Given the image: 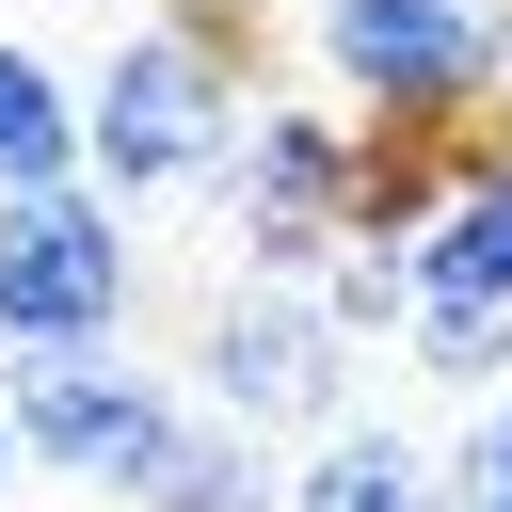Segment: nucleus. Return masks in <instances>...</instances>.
<instances>
[{
  "label": "nucleus",
  "mask_w": 512,
  "mask_h": 512,
  "mask_svg": "<svg viewBox=\"0 0 512 512\" xmlns=\"http://www.w3.org/2000/svg\"><path fill=\"white\" fill-rule=\"evenodd\" d=\"M128 512H288L272 496V464H256V432L240 416H176V448L144 464V496Z\"/></svg>",
  "instance_id": "obj_9"
},
{
  "label": "nucleus",
  "mask_w": 512,
  "mask_h": 512,
  "mask_svg": "<svg viewBox=\"0 0 512 512\" xmlns=\"http://www.w3.org/2000/svg\"><path fill=\"white\" fill-rule=\"evenodd\" d=\"M16 464H32V448H16V384H0V480H16Z\"/></svg>",
  "instance_id": "obj_12"
},
{
  "label": "nucleus",
  "mask_w": 512,
  "mask_h": 512,
  "mask_svg": "<svg viewBox=\"0 0 512 512\" xmlns=\"http://www.w3.org/2000/svg\"><path fill=\"white\" fill-rule=\"evenodd\" d=\"M288 512H448V464L352 416V432H320V448H304V480H288Z\"/></svg>",
  "instance_id": "obj_8"
},
{
  "label": "nucleus",
  "mask_w": 512,
  "mask_h": 512,
  "mask_svg": "<svg viewBox=\"0 0 512 512\" xmlns=\"http://www.w3.org/2000/svg\"><path fill=\"white\" fill-rule=\"evenodd\" d=\"M352 160H368V128H336V112H304V96H256V112L224 128V160H208L240 272H320V256L352 240Z\"/></svg>",
  "instance_id": "obj_3"
},
{
  "label": "nucleus",
  "mask_w": 512,
  "mask_h": 512,
  "mask_svg": "<svg viewBox=\"0 0 512 512\" xmlns=\"http://www.w3.org/2000/svg\"><path fill=\"white\" fill-rule=\"evenodd\" d=\"M448 512H512V400H480L448 432Z\"/></svg>",
  "instance_id": "obj_11"
},
{
  "label": "nucleus",
  "mask_w": 512,
  "mask_h": 512,
  "mask_svg": "<svg viewBox=\"0 0 512 512\" xmlns=\"http://www.w3.org/2000/svg\"><path fill=\"white\" fill-rule=\"evenodd\" d=\"M176 384H144L112 336L96 352H16V448L32 464H64V480H96V496H144V464L176 448Z\"/></svg>",
  "instance_id": "obj_7"
},
{
  "label": "nucleus",
  "mask_w": 512,
  "mask_h": 512,
  "mask_svg": "<svg viewBox=\"0 0 512 512\" xmlns=\"http://www.w3.org/2000/svg\"><path fill=\"white\" fill-rule=\"evenodd\" d=\"M416 352L448 368V384H496L512 368V128L496 144H464V176H448V208L416 224Z\"/></svg>",
  "instance_id": "obj_5"
},
{
  "label": "nucleus",
  "mask_w": 512,
  "mask_h": 512,
  "mask_svg": "<svg viewBox=\"0 0 512 512\" xmlns=\"http://www.w3.org/2000/svg\"><path fill=\"white\" fill-rule=\"evenodd\" d=\"M320 80L368 128H480L512 80V0H320Z\"/></svg>",
  "instance_id": "obj_2"
},
{
  "label": "nucleus",
  "mask_w": 512,
  "mask_h": 512,
  "mask_svg": "<svg viewBox=\"0 0 512 512\" xmlns=\"http://www.w3.org/2000/svg\"><path fill=\"white\" fill-rule=\"evenodd\" d=\"M80 176V96L48 48H0V192H64Z\"/></svg>",
  "instance_id": "obj_10"
},
{
  "label": "nucleus",
  "mask_w": 512,
  "mask_h": 512,
  "mask_svg": "<svg viewBox=\"0 0 512 512\" xmlns=\"http://www.w3.org/2000/svg\"><path fill=\"white\" fill-rule=\"evenodd\" d=\"M224 128H240V16H144L80 96V176L144 208V192H192Z\"/></svg>",
  "instance_id": "obj_1"
},
{
  "label": "nucleus",
  "mask_w": 512,
  "mask_h": 512,
  "mask_svg": "<svg viewBox=\"0 0 512 512\" xmlns=\"http://www.w3.org/2000/svg\"><path fill=\"white\" fill-rule=\"evenodd\" d=\"M336 352H352V320H336L304 272H240V288L208 304V336H192V384H208V416H240V432H304V416L336 400Z\"/></svg>",
  "instance_id": "obj_6"
},
{
  "label": "nucleus",
  "mask_w": 512,
  "mask_h": 512,
  "mask_svg": "<svg viewBox=\"0 0 512 512\" xmlns=\"http://www.w3.org/2000/svg\"><path fill=\"white\" fill-rule=\"evenodd\" d=\"M128 336V208L96 176L0 192V352H96Z\"/></svg>",
  "instance_id": "obj_4"
}]
</instances>
